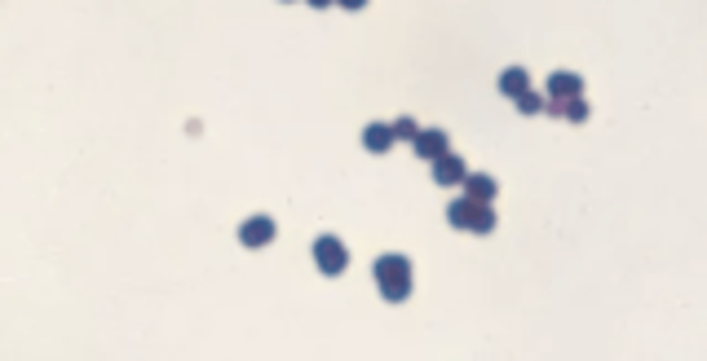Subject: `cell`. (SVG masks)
Listing matches in <instances>:
<instances>
[{"label":"cell","instance_id":"9","mask_svg":"<svg viewBox=\"0 0 707 361\" xmlns=\"http://www.w3.org/2000/svg\"><path fill=\"white\" fill-rule=\"evenodd\" d=\"M462 184L465 196L481 203L490 204L498 192L496 180L481 172L467 174Z\"/></svg>","mask_w":707,"mask_h":361},{"label":"cell","instance_id":"12","mask_svg":"<svg viewBox=\"0 0 707 361\" xmlns=\"http://www.w3.org/2000/svg\"><path fill=\"white\" fill-rule=\"evenodd\" d=\"M395 139L401 141H413L420 130L416 120L409 116L397 118L391 126Z\"/></svg>","mask_w":707,"mask_h":361},{"label":"cell","instance_id":"3","mask_svg":"<svg viewBox=\"0 0 707 361\" xmlns=\"http://www.w3.org/2000/svg\"><path fill=\"white\" fill-rule=\"evenodd\" d=\"M311 251L319 271L328 278L341 275L350 260L349 252L343 242L329 233L321 234L315 239Z\"/></svg>","mask_w":707,"mask_h":361},{"label":"cell","instance_id":"2","mask_svg":"<svg viewBox=\"0 0 707 361\" xmlns=\"http://www.w3.org/2000/svg\"><path fill=\"white\" fill-rule=\"evenodd\" d=\"M446 217L449 224L455 229L468 231L478 236L491 233L497 223L496 212L490 204L465 195L449 203Z\"/></svg>","mask_w":707,"mask_h":361},{"label":"cell","instance_id":"5","mask_svg":"<svg viewBox=\"0 0 707 361\" xmlns=\"http://www.w3.org/2000/svg\"><path fill=\"white\" fill-rule=\"evenodd\" d=\"M467 174L465 160L456 153L447 152L432 163L433 180L442 187H453L462 183Z\"/></svg>","mask_w":707,"mask_h":361},{"label":"cell","instance_id":"6","mask_svg":"<svg viewBox=\"0 0 707 361\" xmlns=\"http://www.w3.org/2000/svg\"><path fill=\"white\" fill-rule=\"evenodd\" d=\"M412 142L414 154L423 160L434 161L449 152L448 135L438 127L420 130Z\"/></svg>","mask_w":707,"mask_h":361},{"label":"cell","instance_id":"13","mask_svg":"<svg viewBox=\"0 0 707 361\" xmlns=\"http://www.w3.org/2000/svg\"><path fill=\"white\" fill-rule=\"evenodd\" d=\"M588 103L578 96L569 99L564 110L568 118L574 123L585 119L588 114Z\"/></svg>","mask_w":707,"mask_h":361},{"label":"cell","instance_id":"4","mask_svg":"<svg viewBox=\"0 0 707 361\" xmlns=\"http://www.w3.org/2000/svg\"><path fill=\"white\" fill-rule=\"evenodd\" d=\"M277 227L267 215L258 214L244 220L238 230L241 244L250 249H258L270 243L275 237Z\"/></svg>","mask_w":707,"mask_h":361},{"label":"cell","instance_id":"11","mask_svg":"<svg viewBox=\"0 0 707 361\" xmlns=\"http://www.w3.org/2000/svg\"><path fill=\"white\" fill-rule=\"evenodd\" d=\"M515 101L516 110L525 116L535 115L545 106L542 95L539 92L530 89L521 94Z\"/></svg>","mask_w":707,"mask_h":361},{"label":"cell","instance_id":"7","mask_svg":"<svg viewBox=\"0 0 707 361\" xmlns=\"http://www.w3.org/2000/svg\"><path fill=\"white\" fill-rule=\"evenodd\" d=\"M545 86L551 98L570 99L583 92L584 81L577 73L557 70L548 76Z\"/></svg>","mask_w":707,"mask_h":361},{"label":"cell","instance_id":"10","mask_svg":"<svg viewBox=\"0 0 707 361\" xmlns=\"http://www.w3.org/2000/svg\"><path fill=\"white\" fill-rule=\"evenodd\" d=\"M530 74L523 67L511 65L504 69L498 78V87L506 97L516 99L529 89Z\"/></svg>","mask_w":707,"mask_h":361},{"label":"cell","instance_id":"1","mask_svg":"<svg viewBox=\"0 0 707 361\" xmlns=\"http://www.w3.org/2000/svg\"><path fill=\"white\" fill-rule=\"evenodd\" d=\"M372 274L380 295L386 302L399 304L411 294L412 265L405 255L389 252L379 256L373 262Z\"/></svg>","mask_w":707,"mask_h":361},{"label":"cell","instance_id":"8","mask_svg":"<svg viewBox=\"0 0 707 361\" xmlns=\"http://www.w3.org/2000/svg\"><path fill=\"white\" fill-rule=\"evenodd\" d=\"M361 140L368 152L383 154L392 147L395 138L389 125L382 121H374L364 128Z\"/></svg>","mask_w":707,"mask_h":361}]
</instances>
